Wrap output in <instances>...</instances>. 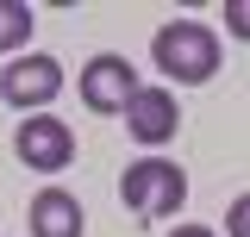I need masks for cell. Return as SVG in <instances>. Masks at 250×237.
I'll use <instances>...</instances> for the list:
<instances>
[{"instance_id": "obj_1", "label": "cell", "mask_w": 250, "mask_h": 237, "mask_svg": "<svg viewBox=\"0 0 250 237\" xmlns=\"http://www.w3.org/2000/svg\"><path fill=\"white\" fill-rule=\"evenodd\" d=\"M150 62L169 81L200 88V81H213V69H219V31L200 25V19H169V25L150 38Z\"/></svg>"}, {"instance_id": "obj_2", "label": "cell", "mask_w": 250, "mask_h": 237, "mask_svg": "<svg viewBox=\"0 0 250 237\" xmlns=\"http://www.w3.org/2000/svg\"><path fill=\"white\" fill-rule=\"evenodd\" d=\"M119 200L138 212V218H175L182 200H188V175L169 162V156H144V162H131V169H125Z\"/></svg>"}, {"instance_id": "obj_3", "label": "cell", "mask_w": 250, "mask_h": 237, "mask_svg": "<svg viewBox=\"0 0 250 237\" xmlns=\"http://www.w3.org/2000/svg\"><path fill=\"white\" fill-rule=\"evenodd\" d=\"M62 94V62L44 50H25L0 69V100L13 113H50V100Z\"/></svg>"}, {"instance_id": "obj_4", "label": "cell", "mask_w": 250, "mask_h": 237, "mask_svg": "<svg viewBox=\"0 0 250 237\" xmlns=\"http://www.w3.org/2000/svg\"><path fill=\"white\" fill-rule=\"evenodd\" d=\"M13 150H19L25 169L57 175V169L75 162V131H69V118H57V113H31V118H19V131H13Z\"/></svg>"}, {"instance_id": "obj_5", "label": "cell", "mask_w": 250, "mask_h": 237, "mask_svg": "<svg viewBox=\"0 0 250 237\" xmlns=\"http://www.w3.org/2000/svg\"><path fill=\"white\" fill-rule=\"evenodd\" d=\"M75 88H82V106H88V113H125V106L138 100L144 81H138V69H131L119 50H100V57L82 69Z\"/></svg>"}, {"instance_id": "obj_6", "label": "cell", "mask_w": 250, "mask_h": 237, "mask_svg": "<svg viewBox=\"0 0 250 237\" xmlns=\"http://www.w3.org/2000/svg\"><path fill=\"white\" fill-rule=\"evenodd\" d=\"M175 125H182V106H175V94L169 88H138V100L125 106V131L138 138V144H169L175 138Z\"/></svg>"}, {"instance_id": "obj_7", "label": "cell", "mask_w": 250, "mask_h": 237, "mask_svg": "<svg viewBox=\"0 0 250 237\" xmlns=\"http://www.w3.org/2000/svg\"><path fill=\"white\" fill-rule=\"evenodd\" d=\"M31 237H82L88 231V212L75 194H62V187H44L38 200H31Z\"/></svg>"}, {"instance_id": "obj_8", "label": "cell", "mask_w": 250, "mask_h": 237, "mask_svg": "<svg viewBox=\"0 0 250 237\" xmlns=\"http://www.w3.org/2000/svg\"><path fill=\"white\" fill-rule=\"evenodd\" d=\"M31 31H38V13L25 0H0V50H25Z\"/></svg>"}, {"instance_id": "obj_9", "label": "cell", "mask_w": 250, "mask_h": 237, "mask_svg": "<svg viewBox=\"0 0 250 237\" xmlns=\"http://www.w3.org/2000/svg\"><path fill=\"white\" fill-rule=\"evenodd\" d=\"M219 19H225L231 38H244V44H250V0H225V13H219Z\"/></svg>"}, {"instance_id": "obj_10", "label": "cell", "mask_w": 250, "mask_h": 237, "mask_svg": "<svg viewBox=\"0 0 250 237\" xmlns=\"http://www.w3.org/2000/svg\"><path fill=\"white\" fill-rule=\"evenodd\" d=\"M225 237H250V194H238L225 206Z\"/></svg>"}, {"instance_id": "obj_11", "label": "cell", "mask_w": 250, "mask_h": 237, "mask_svg": "<svg viewBox=\"0 0 250 237\" xmlns=\"http://www.w3.org/2000/svg\"><path fill=\"white\" fill-rule=\"evenodd\" d=\"M175 237H213L207 225H175Z\"/></svg>"}]
</instances>
